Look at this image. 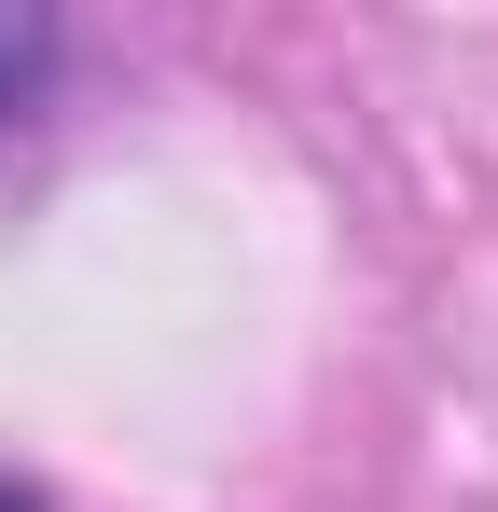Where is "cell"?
I'll return each instance as SVG.
<instances>
[{
  "label": "cell",
  "mask_w": 498,
  "mask_h": 512,
  "mask_svg": "<svg viewBox=\"0 0 498 512\" xmlns=\"http://www.w3.org/2000/svg\"><path fill=\"white\" fill-rule=\"evenodd\" d=\"M56 84V14H28V0H0V125L28 111V97Z\"/></svg>",
  "instance_id": "1"
},
{
  "label": "cell",
  "mask_w": 498,
  "mask_h": 512,
  "mask_svg": "<svg viewBox=\"0 0 498 512\" xmlns=\"http://www.w3.org/2000/svg\"><path fill=\"white\" fill-rule=\"evenodd\" d=\"M0 512H42V499H28V485H0Z\"/></svg>",
  "instance_id": "2"
}]
</instances>
